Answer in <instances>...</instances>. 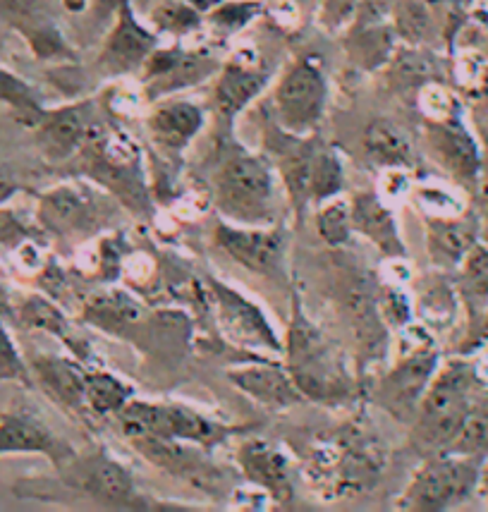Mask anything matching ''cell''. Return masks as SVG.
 <instances>
[{
    "label": "cell",
    "instance_id": "1",
    "mask_svg": "<svg viewBox=\"0 0 488 512\" xmlns=\"http://www.w3.org/2000/svg\"><path fill=\"white\" fill-rule=\"evenodd\" d=\"M474 383L477 369L462 359H453L443 369H436L412 422L414 443L424 453L438 455L453 446L474 407Z\"/></svg>",
    "mask_w": 488,
    "mask_h": 512
},
{
    "label": "cell",
    "instance_id": "2",
    "mask_svg": "<svg viewBox=\"0 0 488 512\" xmlns=\"http://www.w3.org/2000/svg\"><path fill=\"white\" fill-rule=\"evenodd\" d=\"M290 376L307 400L333 402L350 393V376L338 350L304 314L300 300H292V321L285 343Z\"/></svg>",
    "mask_w": 488,
    "mask_h": 512
},
{
    "label": "cell",
    "instance_id": "3",
    "mask_svg": "<svg viewBox=\"0 0 488 512\" xmlns=\"http://www.w3.org/2000/svg\"><path fill=\"white\" fill-rule=\"evenodd\" d=\"M216 201L225 216L244 225H266L273 218V173L261 156L228 151L213 175Z\"/></svg>",
    "mask_w": 488,
    "mask_h": 512
},
{
    "label": "cell",
    "instance_id": "4",
    "mask_svg": "<svg viewBox=\"0 0 488 512\" xmlns=\"http://www.w3.org/2000/svg\"><path fill=\"white\" fill-rule=\"evenodd\" d=\"M481 474V460L455 453L431 455L395 501L400 510L412 512H441L467 501L477 489Z\"/></svg>",
    "mask_w": 488,
    "mask_h": 512
},
{
    "label": "cell",
    "instance_id": "5",
    "mask_svg": "<svg viewBox=\"0 0 488 512\" xmlns=\"http://www.w3.org/2000/svg\"><path fill=\"white\" fill-rule=\"evenodd\" d=\"M118 417L120 431L125 438L139 434H154L163 438H175V441L194 443V446L211 448L233 434L235 429L213 422L197 410L187 405H175V402H144L130 400Z\"/></svg>",
    "mask_w": 488,
    "mask_h": 512
},
{
    "label": "cell",
    "instance_id": "6",
    "mask_svg": "<svg viewBox=\"0 0 488 512\" xmlns=\"http://www.w3.org/2000/svg\"><path fill=\"white\" fill-rule=\"evenodd\" d=\"M60 479L72 491L82 493L89 501L99 503L101 508L113 510H156L166 505H156V501L139 493L132 474L108 455L103 448L94 453L75 457L70 465L60 469Z\"/></svg>",
    "mask_w": 488,
    "mask_h": 512
},
{
    "label": "cell",
    "instance_id": "7",
    "mask_svg": "<svg viewBox=\"0 0 488 512\" xmlns=\"http://www.w3.org/2000/svg\"><path fill=\"white\" fill-rule=\"evenodd\" d=\"M328 103V79L316 58L295 60L273 91L278 127L292 137H309L319 127Z\"/></svg>",
    "mask_w": 488,
    "mask_h": 512
},
{
    "label": "cell",
    "instance_id": "8",
    "mask_svg": "<svg viewBox=\"0 0 488 512\" xmlns=\"http://www.w3.org/2000/svg\"><path fill=\"white\" fill-rule=\"evenodd\" d=\"M438 369V352L422 347L402 357L393 369L376 383L374 400L381 410L400 422H414L426 388Z\"/></svg>",
    "mask_w": 488,
    "mask_h": 512
},
{
    "label": "cell",
    "instance_id": "9",
    "mask_svg": "<svg viewBox=\"0 0 488 512\" xmlns=\"http://www.w3.org/2000/svg\"><path fill=\"white\" fill-rule=\"evenodd\" d=\"M3 455H44L58 472L77 457L75 448L53 434L32 407L17 402L0 412V457Z\"/></svg>",
    "mask_w": 488,
    "mask_h": 512
},
{
    "label": "cell",
    "instance_id": "10",
    "mask_svg": "<svg viewBox=\"0 0 488 512\" xmlns=\"http://www.w3.org/2000/svg\"><path fill=\"white\" fill-rule=\"evenodd\" d=\"M158 46V34L151 24H144L132 8V0H120L113 15V27L101 48L99 65L108 75L120 77L142 70L146 58Z\"/></svg>",
    "mask_w": 488,
    "mask_h": 512
},
{
    "label": "cell",
    "instance_id": "11",
    "mask_svg": "<svg viewBox=\"0 0 488 512\" xmlns=\"http://www.w3.org/2000/svg\"><path fill=\"white\" fill-rule=\"evenodd\" d=\"M218 65L204 53L185 51L182 46L163 48L158 44L142 67L146 99L158 101L175 91L194 87L201 79H209Z\"/></svg>",
    "mask_w": 488,
    "mask_h": 512
},
{
    "label": "cell",
    "instance_id": "12",
    "mask_svg": "<svg viewBox=\"0 0 488 512\" xmlns=\"http://www.w3.org/2000/svg\"><path fill=\"white\" fill-rule=\"evenodd\" d=\"M127 441L132 443V448L146 462L163 469V472L185 479L192 486H201V489H213L216 486L218 469L197 448L187 446L185 441H175V438H163L154 434H139L127 438Z\"/></svg>",
    "mask_w": 488,
    "mask_h": 512
},
{
    "label": "cell",
    "instance_id": "13",
    "mask_svg": "<svg viewBox=\"0 0 488 512\" xmlns=\"http://www.w3.org/2000/svg\"><path fill=\"white\" fill-rule=\"evenodd\" d=\"M213 297H216L218 316L225 333L242 345L264 347L271 352H283V343H280L278 333L268 323L266 314L252 300L240 295V292L228 288V285L218 283V280H209Z\"/></svg>",
    "mask_w": 488,
    "mask_h": 512
},
{
    "label": "cell",
    "instance_id": "14",
    "mask_svg": "<svg viewBox=\"0 0 488 512\" xmlns=\"http://www.w3.org/2000/svg\"><path fill=\"white\" fill-rule=\"evenodd\" d=\"M34 142L41 156L51 163H63L72 158L87 142L91 123L87 103H67V106L46 111L34 127Z\"/></svg>",
    "mask_w": 488,
    "mask_h": 512
},
{
    "label": "cell",
    "instance_id": "15",
    "mask_svg": "<svg viewBox=\"0 0 488 512\" xmlns=\"http://www.w3.org/2000/svg\"><path fill=\"white\" fill-rule=\"evenodd\" d=\"M237 462L249 484L259 486L280 505L292 503L295 491H292L290 462L276 443H268L264 438L244 441L237 450Z\"/></svg>",
    "mask_w": 488,
    "mask_h": 512
},
{
    "label": "cell",
    "instance_id": "16",
    "mask_svg": "<svg viewBox=\"0 0 488 512\" xmlns=\"http://www.w3.org/2000/svg\"><path fill=\"white\" fill-rule=\"evenodd\" d=\"M216 242L228 252L237 264L249 271L268 276L283 259V235L271 228H237L230 223H218Z\"/></svg>",
    "mask_w": 488,
    "mask_h": 512
},
{
    "label": "cell",
    "instance_id": "17",
    "mask_svg": "<svg viewBox=\"0 0 488 512\" xmlns=\"http://www.w3.org/2000/svg\"><path fill=\"white\" fill-rule=\"evenodd\" d=\"M228 381L247 398H252L268 410H288L307 398L297 388L288 367L276 364H252V367H237L228 371Z\"/></svg>",
    "mask_w": 488,
    "mask_h": 512
},
{
    "label": "cell",
    "instance_id": "18",
    "mask_svg": "<svg viewBox=\"0 0 488 512\" xmlns=\"http://www.w3.org/2000/svg\"><path fill=\"white\" fill-rule=\"evenodd\" d=\"M426 142H429L433 156L441 161L450 173L460 180H477L481 158L479 146L465 125L455 118L448 120H429L426 125Z\"/></svg>",
    "mask_w": 488,
    "mask_h": 512
},
{
    "label": "cell",
    "instance_id": "19",
    "mask_svg": "<svg viewBox=\"0 0 488 512\" xmlns=\"http://www.w3.org/2000/svg\"><path fill=\"white\" fill-rule=\"evenodd\" d=\"M34 383L53 400L56 405L70 412H82L84 386H87V371L75 359L60 355H32L29 359Z\"/></svg>",
    "mask_w": 488,
    "mask_h": 512
},
{
    "label": "cell",
    "instance_id": "20",
    "mask_svg": "<svg viewBox=\"0 0 488 512\" xmlns=\"http://www.w3.org/2000/svg\"><path fill=\"white\" fill-rule=\"evenodd\" d=\"M268 75L256 65V58L235 56L221 67L213 87V103L225 120H233L266 89Z\"/></svg>",
    "mask_w": 488,
    "mask_h": 512
},
{
    "label": "cell",
    "instance_id": "21",
    "mask_svg": "<svg viewBox=\"0 0 488 512\" xmlns=\"http://www.w3.org/2000/svg\"><path fill=\"white\" fill-rule=\"evenodd\" d=\"M151 139L166 151H182L204 127V111L194 101L168 99L156 103L146 118Z\"/></svg>",
    "mask_w": 488,
    "mask_h": 512
},
{
    "label": "cell",
    "instance_id": "22",
    "mask_svg": "<svg viewBox=\"0 0 488 512\" xmlns=\"http://www.w3.org/2000/svg\"><path fill=\"white\" fill-rule=\"evenodd\" d=\"M352 211V228L366 240L374 242L376 249H381L383 256L390 259H402L405 256V245H402L398 223H395L393 213L388 206L378 199L374 192L355 194L350 201Z\"/></svg>",
    "mask_w": 488,
    "mask_h": 512
},
{
    "label": "cell",
    "instance_id": "23",
    "mask_svg": "<svg viewBox=\"0 0 488 512\" xmlns=\"http://www.w3.org/2000/svg\"><path fill=\"white\" fill-rule=\"evenodd\" d=\"M94 204L72 185H60L39 197V221L51 233H79L91 225Z\"/></svg>",
    "mask_w": 488,
    "mask_h": 512
},
{
    "label": "cell",
    "instance_id": "24",
    "mask_svg": "<svg viewBox=\"0 0 488 512\" xmlns=\"http://www.w3.org/2000/svg\"><path fill=\"white\" fill-rule=\"evenodd\" d=\"M366 158L378 168H410L412 144L407 134L390 120H374L364 132Z\"/></svg>",
    "mask_w": 488,
    "mask_h": 512
},
{
    "label": "cell",
    "instance_id": "25",
    "mask_svg": "<svg viewBox=\"0 0 488 512\" xmlns=\"http://www.w3.org/2000/svg\"><path fill=\"white\" fill-rule=\"evenodd\" d=\"M0 103L10 108L17 123L27 127H34L46 113L39 91L5 65H0Z\"/></svg>",
    "mask_w": 488,
    "mask_h": 512
},
{
    "label": "cell",
    "instance_id": "26",
    "mask_svg": "<svg viewBox=\"0 0 488 512\" xmlns=\"http://www.w3.org/2000/svg\"><path fill=\"white\" fill-rule=\"evenodd\" d=\"M429 247L438 264H460L474 247L472 228L453 218H436L429 223Z\"/></svg>",
    "mask_w": 488,
    "mask_h": 512
},
{
    "label": "cell",
    "instance_id": "27",
    "mask_svg": "<svg viewBox=\"0 0 488 512\" xmlns=\"http://www.w3.org/2000/svg\"><path fill=\"white\" fill-rule=\"evenodd\" d=\"M134 390L108 371H87V386H84V405L99 417L118 414L132 400Z\"/></svg>",
    "mask_w": 488,
    "mask_h": 512
},
{
    "label": "cell",
    "instance_id": "28",
    "mask_svg": "<svg viewBox=\"0 0 488 512\" xmlns=\"http://www.w3.org/2000/svg\"><path fill=\"white\" fill-rule=\"evenodd\" d=\"M20 36L27 41L29 51L34 53V58L46 60V63H60V60H75V48L70 46V41L65 39L63 29L58 27V22L51 15L44 20L29 24L27 29H22Z\"/></svg>",
    "mask_w": 488,
    "mask_h": 512
},
{
    "label": "cell",
    "instance_id": "29",
    "mask_svg": "<svg viewBox=\"0 0 488 512\" xmlns=\"http://www.w3.org/2000/svg\"><path fill=\"white\" fill-rule=\"evenodd\" d=\"M393 46V29L381 22H369L350 39L352 58L357 60V65L366 67V70H376V67L386 63L393 56Z\"/></svg>",
    "mask_w": 488,
    "mask_h": 512
},
{
    "label": "cell",
    "instance_id": "30",
    "mask_svg": "<svg viewBox=\"0 0 488 512\" xmlns=\"http://www.w3.org/2000/svg\"><path fill=\"white\" fill-rule=\"evenodd\" d=\"M151 29L161 34L187 36L204 24V12L194 8L189 0H161L149 15Z\"/></svg>",
    "mask_w": 488,
    "mask_h": 512
},
{
    "label": "cell",
    "instance_id": "31",
    "mask_svg": "<svg viewBox=\"0 0 488 512\" xmlns=\"http://www.w3.org/2000/svg\"><path fill=\"white\" fill-rule=\"evenodd\" d=\"M15 319L22 323V326L32 328V331H46L51 335H58L60 340H65L67 345L75 347V340L67 335V321L60 309L51 300L41 295H27L24 300L17 304Z\"/></svg>",
    "mask_w": 488,
    "mask_h": 512
},
{
    "label": "cell",
    "instance_id": "32",
    "mask_svg": "<svg viewBox=\"0 0 488 512\" xmlns=\"http://www.w3.org/2000/svg\"><path fill=\"white\" fill-rule=\"evenodd\" d=\"M340 190H343V161L331 146H316L314 158H311L309 197L328 201L338 197Z\"/></svg>",
    "mask_w": 488,
    "mask_h": 512
},
{
    "label": "cell",
    "instance_id": "33",
    "mask_svg": "<svg viewBox=\"0 0 488 512\" xmlns=\"http://www.w3.org/2000/svg\"><path fill=\"white\" fill-rule=\"evenodd\" d=\"M139 316V307L132 300H127L120 292H108V295L96 297L87 307V321L103 331L115 333L120 326L134 321Z\"/></svg>",
    "mask_w": 488,
    "mask_h": 512
},
{
    "label": "cell",
    "instance_id": "34",
    "mask_svg": "<svg viewBox=\"0 0 488 512\" xmlns=\"http://www.w3.org/2000/svg\"><path fill=\"white\" fill-rule=\"evenodd\" d=\"M259 15H264L261 0H218L211 10L204 12V22L223 32H240Z\"/></svg>",
    "mask_w": 488,
    "mask_h": 512
},
{
    "label": "cell",
    "instance_id": "35",
    "mask_svg": "<svg viewBox=\"0 0 488 512\" xmlns=\"http://www.w3.org/2000/svg\"><path fill=\"white\" fill-rule=\"evenodd\" d=\"M316 228H319L321 240L328 247H343L350 242L352 235V211L350 204L343 199H328L323 201V209L316 216Z\"/></svg>",
    "mask_w": 488,
    "mask_h": 512
},
{
    "label": "cell",
    "instance_id": "36",
    "mask_svg": "<svg viewBox=\"0 0 488 512\" xmlns=\"http://www.w3.org/2000/svg\"><path fill=\"white\" fill-rule=\"evenodd\" d=\"M0 383H20L24 388L34 386L29 362L22 357L3 316H0Z\"/></svg>",
    "mask_w": 488,
    "mask_h": 512
},
{
    "label": "cell",
    "instance_id": "37",
    "mask_svg": "<svg viewBox=\"0 0 488 512\" xmlns=\"http://www.w3.org/2000/svg\"><path fill=\"white\" fill-rule=\"evenodd\" d=\"M395 36L417 44L429 29V10L422 0H395Z\"/></svg>",
    "mask_w": 488,
    "mask_h": 512
},
{
    "label": "cell",
    "instance_id": "38",
    "mask_svg": "<svg viewBox=\"0 0 488 512\" xmlns=\"http://www.w3.org/2000/svg\"><path fill=\"white\" fill-rule=\"evenodd\" d=\"M316 22L326 32H340L357 17L359 0H314Z\"/></svg>",
    "mask_w": 488,
    "mask_h": 512
},
{
    "label": "cell",
    "instance_id": "39",
    "mask_svg": "<svg viewBox=\"0 0 488 512\" xmlns=\"http://www.w3.org/2000/svg\"><path fill=\"white\" fill-rule=\"evenodd\" d=\"M44 17H48L46 0H0V20L17 32Z\"/></svg>",
    "mask_w": 488,
    "mask_h": 512
},
{
    "label": "cell",
    "instance_id": "40",
    "mask_svg": "<svg viewBox=\"0 0 488 512\" xmlns=\"http://www.w3.org/2000/svg\"><path fill=\"white\" fill-rule=\"evenodd\" d=\"M419 106H422L426 120H448L457 115V103L453 94L436 82L424 84L419 89Z\"/></svg>",
    "mask_w": 488,
    "mask_h": 512
},
{
    "label": "cell",
    "instance_id": "41",
    "mask_svg": "<svg viewBox=\"0 0 488 512\" xmlns=\"http://www.w3.org/2000/svg\"><path fill=\"white\" fill-rule=\"evenodd\" d=\"M465 280L479 295H488V249L472 247L465 256Z\"/></svg>",
    "mask_w": 488,
    "mask_h": 512
},
{
    "label": "cell",
    "instance_id": "42",
    "mask_svg": "<svg viewBox=\"0 0 488 512\" xmlns=\"http://www.w3.org/2000/svg\"><path fill=\"white\" fill-rule=\"evenodd\" d=\"M32 237V230L27 228V223L22 221L17 213H12L10 209H0V245L15 249L17 245H22L24 240Z\"/></svg>",
    "mask_w": 488,
    "mask_h": 512
},
{
    "label": "cell",
    "instance_id": "43",
    "mask_svg": "<svg viewBox=\"0 0 488 512\" xmlns=\"http://www.w3.org/2000/svg\"><path fill=\"white\" fill-rule=\"evenodd\" d=\"M264 12H268V17L280 29H295L297 22H300V10L292 0H271V3L264 5Z\"/></svg>",
    "mask_w": 488,
    "mask_h": 512
},
{
    "label": "cell",
    "instance_id": "44",
    "mask_svg": "<svg viewBox=\"0 0 488 512\" xmlns=\"http://www.w3.org/2000/svg\"><path fill=\"white\" fill-rule=\"evenodd\" d=\"M20 192V185H17V180L12 178L8 170L0 168V209H3L8 201L15 197V194Z\"/></svg>",
    "mask_w": 488,
    "mask_h": 512
},
{
    "label": "cell",
    "instance_id": "45",
    "mask_svg": "<svg viewBox=\"0 0 488 512\" xmlns=\"http://www.w3.org/2000/svg\"><path fill=\"white\" fill-rule=\"evenodd\" d=\"M15 314H17V304L12 302L8 288H5V285L0 283V316H3V319L8 321V319H15Z\"/></svg>",
    "mask_w": 488,
    "mask_h": 512
},
{
    "label": "cell",
    "instance_id": "46",
    "mask_svg": "<svg viewBox=\"0 0 488 512\" xmlns=\"http://www.w3.org/2000/svg\"><path fill=\"white\" fill-rule=\"evenodd\" d=\"M60 3L72 15H79V12H87L91 8V0H60Z\"/></svg>",
    "mask_w": 488,
    "mask_h": 512
},
{
    "label": "cell",
    "instance_id": "47",
    "mask_svg": "<svg viewBox=\"0 0 488 512\" xmlns=\"http://www.w3.org/2000/svg\"><path fill=\"white\" fill-rule=\"evenodd\" d=\"M484 477H486V493H488V474H484Z\"/></svg>",
    "mask_w": 488,
    "mask_h": 512
},
{
    "label": "cell",
    "instance_id": "48",
    "mask_svg": "<svg viewBox=\"0 0 488 512\" xmlns=\"http://www.w3.org/2000/svg\"><path fill=\"white\" fill-rule=\"evenodd\" d=\"M486 331H488V319H486Z\"/></svg>",
    "mask_w": 488,
    "mask_h": 512
},
{
    "label": "cell",
    "instance_id": "49",
    "mask_svg": "<svg viewBox=\"0 0 488 512\" xmlns=\"http://www.w3.org/2000/svg\"><path fill=\"white\" fill-rule=\"evenodd\" d=\"M484 474H488V467H486V469H484Z\"/></svg>",
    "mask_w": 488,
    "mask_h": 512
}]
</instances>
